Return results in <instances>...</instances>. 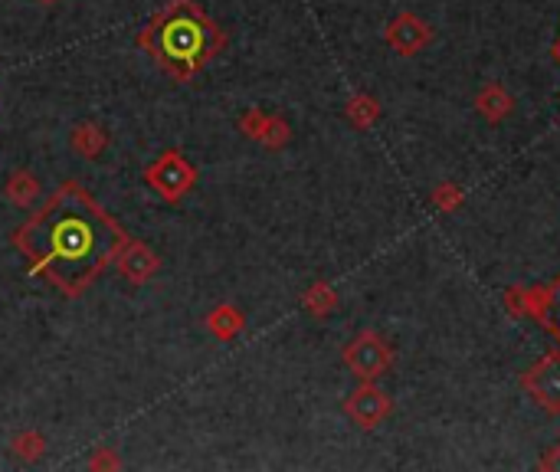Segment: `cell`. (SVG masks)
<instances>
[{
  "mask_svg": "<svg viewBox=\"0 0 560 472\" xmlns=\"http://www.w3.org/2000/svg\"><path fill=\"white\" fill-rule=\"evenodd\" d=\"M302 305H305V309L312 312L315 318H325V315H328V312H331V309H335V305H338V295L331 292V286H328V282H315V286L305 292Z\"/></svg>",
  "mask_w": 560,
  "mask_h": 472,
  "instance_id": "cell-15",
  "label": "cell"
},
{
  "mask_svg": "<svg viewBox=\"0 0 560 472\" xmlns=\"http://www.w3.org/2000/svg\"><path fill=\"white\" fill-rule=\"evenodd\" d=\"M4 194H7V200H10V204H14V207L30 210V207L40 200L43 187H40V181H37V177H33L30 171H14V174L7 177Z\"/></svg>",
  "mask_w": 560,
  "mask_h": 472,
  "instance_id": "cell-9",
  "label": "cell"
},
{
  "mask_svg": "<svg viewBox=\"0 0 560 472\" xmlns=\"http://www.w3.org/2000/svg\"><path fill=\"white\" fill-rule=\"evenodd\" d=\"M92 469H102V466H109V469H115L118 466V459L112 456V453H99V456H95L92 459V463H89Z\"/></svg>",
  "mask_w": 560,
  "mask_h": 472,
  "instance_id": "cell-20",
  "label": "cell"
},
{
  "mask_svg": "<svg viewBox=\"0 0 560 472\" xmlns=\"http://www.w3.org/2000/svg\"><path fill=\"white\" fill-rule=\"evenodd\" d=\"M348 115H351V122H354V125L367 128V125H374V118L380 115V109H377V102H374V99H367V96H354V99L348 102Z\"/></svg>",
  "mask_w": 560,
  "mask_h": 472,
  "instance_id": "cell-17",
  "label": "cell"
},
{
  "mask_svg": "<svg viewBox=\"0 0 560 472\" xmlns=\"http://www.w3.org/2000/svg\"><path fill=\"white\" fill-rule=\"evenodd\" d=\"M223 30L213 23L194 0H171L145 30L138 46L174 79H194L213 56L223 50Z\"/></svg>",
  "mask_w": 560,
  "mask_h": 472,
  "instance_id": "cell-2",
  "label": "cell"
},
{
  "mask_svg": "<svg viewBox=\"0 0 560 472\" xmlns=\"http://www.w3.org/2000/svg\"><path fill=\"white\" fill-rule=\"evenodd\" d=\"M289 138H292V128H289V122H285V118H279V115H269L266 118V128H262V135H259V141L266 148H285L289 145Z\"/></svg>",
  "mask_w": 560,
  "mask_h": 472,
  "instance_id": "cell-16",
  "label": "cell"
},
{
  "mask_svg": "<svg viewBox=\"0 0 560 472\" xmlns=\"http://www.w3.org/2000/svg\"><path fill=\"white\" fill-rule=\"evenodd\" d=\"M73 151H79L82 158H99L105 148H109V135H105L102 125L95 122H82L73 128Z\"/></svg>",
  "mask_w": 560,
  "mask_h": 472,
  "instance_id": "cell-11",
  "label": "cell"
},
{
  "mask_svg": "<svg viewBox=\"0 0 560 472\" xmlns=\"http://www.w3.org/2000/svg\"><path fill=\"white\" fill-rule=\"evenodd\" d=\"M390 345L377 332H361L348 348H344V364L357 374L361 381H374V377L387 374L390 368Z\"/></svg>",
  "mask_w": 560,
  "mask_h": 472,
  "instance_id": "cell-4",
  "label": "cell"
},
{
  "mask_svg": "<svg viewBox=\"0 0 560 472\" xmlns=\"http://www.w3.org/2000/svg\"><path fill=\"white\" fill-rule=\"evenodd\" d=\"M266 112L262 109H249L243 118H240V132L246 135V138H253V141H259V135H262V128H266Z\"/></svg>",
  "mask_w": 560,
  "mask_h": 472,
  "instance_id": "cell-18",
  "label": "cell"
},
{
  "mask_svg": "<svg viewBox=\"0 0 560 472\" xmlns=\"http://www.w3.org/2000/svg\"><path fill=\"white\" fill-rule=\"evenodd\" d=\"M524 391H528L544 410L560 413V351L547 354L524 374Z\"/></svg>",
  "mask_w": 560,
  "mask_h": 472,
  "instance_id": "cell-5",
  "label": "cell"
},
{
  "mask_svg": "<svg viewBox=\"0 0 560 472\" xmlns=\"http://www.w3.org/2000/svg\"><path fill=\"white\" fill-rule=\"evenodd\" d=\"M344 413H348L357 427L371 430L390 413V397L384 391H377V387H371V381H364L348 400H344Z\"/></svg>",
  "mask_w": 560,
  "mask_h": 472,
  "instance_id": "cell-7",
  "label": "cell"
},
{
  "mask_svg": "<svg viewBox=\"0 0 560 472\" xmlns=\"http://www.w3.org/2000/svg\"><path fill=\"white\" fill-rule=\"evenodd\" d=\"M430 40H433V30L426 27V23H423L420 17H413V14H400V17L387 27V43H390L397 53H403V56L423 50V46L430 43Z\"/></svg>",
  "mask_w": 560,
  "mask_h": 472,
  "instance_id": "cell-8",
  "label": "cell"
},
{
  "mask_svg": "<svg viewBox=\"0 0 560 472\" xmlns=\"http://www.w3.org/2000/svg\"><path fill=\"white\" fill-rule=\"evenodd\" d=\"M243 325H246V318L243 312L236 309V305H217L210 315H207V332L213 338H220V341H233L236 335L243 332Z\"/></svg>",
  "mask_w": 560,
  "mask_h": 472,
  "instance_id": "cell-10",
  "label": "cell"
},
{
  "mask_svg": "<svg viewBox=\"0 0 560 472\" xmlns=\"http://www.w3.org/2000/svg\"><path fill=\"white\" fill-rule=\"evenodd\" d=\"M433 204L439 210H456L462 204V194H459V187H452V184H439L436 187V194H433Z\"/></svg>",
  "mask_w": 560,
  "mask_h": 472,
  "instance_id": "cell-19",
  "label": "cell"
},
{
  "mask_svg": "<svg viewBox=\"0 0 560 472\" xmlns=\"http://www.w3.org/2000/svg\"><path fill=\"white\" fill-rule=\"evenodd\" d=\"M125 240V230L79 184H66L14 233L17 250L30 259V273L46 276L69 299L92 286Z\"/></svg>",
  "mask_w": 560,
  "mask_h": 472,
  "instance_id": "cell-1",
  "label": "cell"
},
{
  "mask_svg": "<svg viewBox=\"0 0 560 472\" xmlns=\"http://www.w3.org/2000/svg\"><path fill=\"white\" fill-rule=\"evenodd\" d=\"M554 56H557V63H560V40H557V46H554Z\"/></svg>",
  "mask_w": 560,
  "mask_h": 472,
  "instance_id": "cell-22",
  "label": "cell"
},
{
  "mask_svg": "<svg viewBox=\"0 0 560 472\" xmlns=\"http://www.w3.org/2000/svg\"><path fill=\"white\" fill-rule=\"evenodd\" d=\"M531 315H538L541 322L560 338V279L551 289H541V295L531 292Z\"/></svg>",
  "mask_w": 560,
  "mask_h": 472,
  "instance_id": "cell-12",
  "label": "cell"
},
{
  "mask_svg": "<svg viewBox=\"0 0 560 472\" xmlns=\"http://www.w3.org/2000/svg\"><path fill=\"white\" fill-rule=\"evenodd\" d=\"M37 4H43V7H53V4H59V0H37Z\"/></svg>",
  "mask_w": 560,
  "mask_h": 472,
  "instance_id": "cell-21",
  "label": "cell"
},
{
  "mask_svg": "<svg viewBox=\"0 0 560 472\" xmlns=\"http://www.w3.org/2000/svg\"><path fill=\"white\" fill-rule=\"evenodd\" d=\"M511 96L502 86H488L482 96H479V112L488 118V122H498V118H505L511 112Z\"/></svg>",
  "mask_w": 560,
  "mask_h": 472,
  "instance_id": "cell-13",
  "label": "cell"
},
{
  "mask_svg": "<svg viewBox=\"0 0 560 472\" xmlns=\"http://www.w3.org/2000/svg\"><path fill=\"white\" fill-rule=\"evenodd\" d=\"M10 453H14L20 463H37V459L46 453V440H43L37 430L17 433L14 440H10Z\"/></svg>",
  "mask_w": 560,
  "mask_h": 472,
  "instance_id": "cell-14",
  "label": "cell"
},
{
  "mask_svg": "<svg viewBox=\"0 0 560 472\" xmlns=\"http://www.w3.org/2000/svg\"><path fill=\"white\" fill-rule=\"evenodd\" d=\"M145 184L161 200L177 204V200H184L197 187V168L187 161L184 151L168 148L164 155H158V161H151L145 168Z\"/></svg>",
  "mask_w": 560,
  "mask_h": 472,
  "instance_id": "cell-3",
  "label": "cell"
},
{
  "mask_svg": "<svg viewBox=\"0 0 560 472\" xmlns=\"http://www.w3.org/2000/svg\"><path fill=\"white\" fill-rule=\"evenodd\" d=\"M115 266L131 286H145V282L161 269V259L141 240H125L122 250H118V256H115Z\"/></svg>",
  "mask_w": 560,
  "mask_h": 472,
  "instance_id": "cell-6",
  "label": "cell"
}]
</instances>
